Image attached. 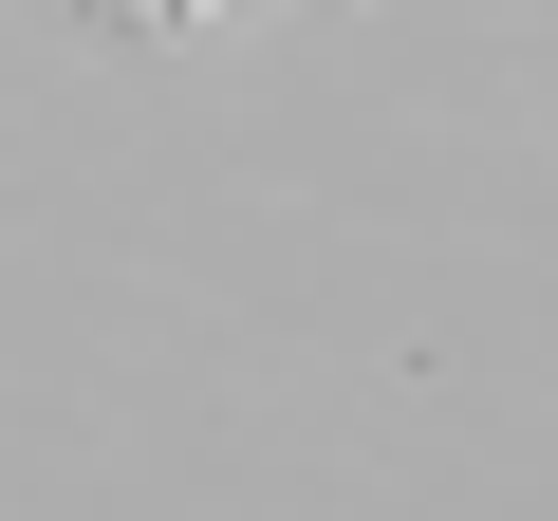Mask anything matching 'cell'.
<instances>
[{
    "instance_id": "cell-1",
    "label": "cell",
    "mask_w": 558,
    "mask_h": 521,
    "mask_svg": "<svg viewBox=\"0 0 558 521\" xmlns=\"http://www.w3.org/2000/svg\"><path fill=\"white\" fill-rule=\"evenodd\" d=\"M75 20H131V38H186V20H223V0H75Z\"/></svg>"
}]
</instances>
